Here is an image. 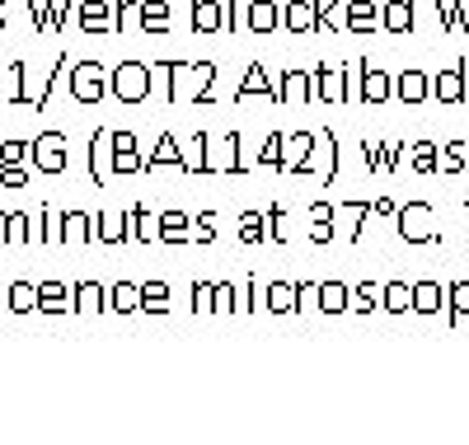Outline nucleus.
Returning a JSON list of instances; mask_svg holds the SVG:
<instances>
[{
    "label": "nucleus",
    "instance_id": "1",
    "mask_svg": "<svg viewBox=\"0 0 469 445\" xmlns=\"http://www.w3.org/2000/svg\"><path fill=\"white\" fill-rule=\"evenodd\" d=\"M34 155H38V169H47V174H62V169H66V146H62V136H43V141L34 146Z\"/></svg>",
    "mask_w": 469,
    "mask_h": 445
},
{
    "label": "nucleus",
    "instance_id": "6",
    "mask_svg": "<svg viewBox=\"0 0 469 445\" xmlns=\"http://www.w3.org/2000/svg\"><path fill=\"white\" fill-rule=\"evenodd\" d=\"M0 239H5V216H0Z\"/></svg>",
    "mask_w": 469,
    "mask_h": 445
},
{
    "label": "nucleus",
    "instance_id": "3",
    "mask_svg": "<svg viewBox=\"0 0 469 445\" xmlns=\"http://www.w3.org/2000/svg\"><path fill=\"white\" fill-rule=\"evenodd\" d=\"M34 300H38V295H34V286H24V282H15V286H10V305H15V310H29Z\"/></svg>",
    "mask_w": 469,
    "mask_h": 445
},
{
    "label": "nucleus",
    "instance_id": "5",
    "mask_svg": "<svg viewBox=\"0 0 469 445\" xmlns=\"http://www.w3.org/2000/svg\"><path fill=\"white\" fill-rule=\"evenodd\" d=\"M19 160H24V146L10 141V146H5V164H19Z\"/></svg>",
    "mask_w": 469,
    "mask_h": 445
},
{
    "label": "nucleus",
    "instance_id": "7",
    "mask_svg": "<svg viewBox=\"0 0 469 445\" xmlns=\"http://www.w3.org/2000/svg\"><path fill=\"white\" fill-rule=\"evenodd\" d=\"M0 24H5V19H0Z\"/></svg>",
    "mask_w": 469,
    "mask_h": 445
},
{
    "label": "nucleus",
    "instance_id": "4",
    "mask_svg": "<svg viewBox=\"0 0 469 445\" xmlns=\"http://www.w3.org/2000/svg\"><path fill=\"white\" fill-rule=\"evenodd\" d=\"M0 179H5V188H19V183H24V169H19V164H10V169L0 174Z\"/></svg>",
    "mask_w": 469,
    "mask_h": 445
},
{
    "label": "nucleus",
    "instance_id": "2",
    "mask_svg": "<svg viewBox=\"0 0 469 445\" xmlns=\"http://www.w3.org/2000/svg\"><path fill=\"white\" fill-rule=\"evenodd\" d=\"M99 90H103L99 71H94V66H80V71H75V99L90 103V99H99Z\"/></svg>",
    "mask_w": 469,
    "mask_h": 445
}]
</instances>
